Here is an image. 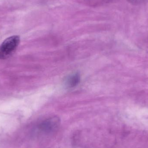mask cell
Listing matches in <instances>:
<instances>
[{"mask_svg": "<svg viewBox=\"0 0 148 148\" xmlns=\"http://www.w3.org/2000/svg\"><path fill=\"white\" fill-rule=\"evenodd\" d=\"M20 42L18 36H13L6 39L0 46V60H5L14 53Z\"/></svg>", "mask_w": 148, "mask_h": 148, "instance_id": "cell-1", "label": "cell"}, {"mask_svg": "<svg viewBox=\"0 0 148 148\" xmlns=\"http://www.w3.org/2000/svg\"><path fill=\"white\" fill-rule=\"evenodd\" d=\"M60 125V119L56 116H52L42 121L38 125V129L45 134H50L56 131Z\"/></svg>", "mask_w": 148, "mask_h": 148, "instance_id": "cell-2", "label": "cell"}, {"mask_svg": "<svg viewBox=\"0 0 148 148\" xmlns=\"http://www.w3.org/2000/svg\"><path fill=\"white\" fill-rule=\"evenodd\" d=\"M80 74L77 73H74L68 76L66 79V84L69 88H74L78 85L80 82Z\"/></svg>", "mask_w": 148, "mask_h": 148, "instance_id": "cell-3", "label": "cell"}, {"mask_svg": "<svg viewBox=\"0 0 148 148\" xmlns=\"http://www.w3.org/2000/svg\"><path fill=\"white\" fill-rule=\"evenodd\" d=\"M146 1V0H127L130 3L134 5H138V4H141L144 3Z\"/></svg>", "mask_w": 148, "mask_h": 148, "instance_id": "cell-4", "label": "cell"}]
</instances>
